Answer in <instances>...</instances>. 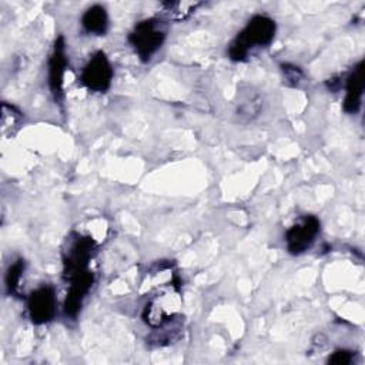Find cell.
Returning a JSON list of instances; mask_svg holds the SVG:
<instances>
[{"label":"cell","instance_id":"obj_1","mask_svg":"<svg viewBox=\"0 0 365 365\" xmlns=\"http://www.w3.org/2000/svg\"><path fill=\"white\" fill-rule=\"evenodd\" d=\"M275 21L268 16H254L237 34L228 47V57L234 61H244L250 50L268 46L275 36Z\"/></svg>","mask_w":365,"mask_h":365},{"label":"cell","instance_id":"obj_2","mask_svg":"<svg viewBox=\"0 0 365 365\" xmlns=\"http://www.w3.org/2000/svg\"><path fill=\"white\" fill-rule=\"evenodd\" d=\"M180 304V281L174 277L148 299L143 311V319L153 328L163 327L177 314Z\"/></svg>","mask_w":365,"mask_h":365},{"label":"cell","instance_id":"obj_3","mask_svg":"<svg viewBox=\"0 0 365 365\" xmlns=\"http://www.w3.org/2000/svg\"><path fill=\"white\" fill-rule=\"evenodd\" d=\"M96 250V241L90 235L73 232L63 250V278L68 282L90 271L88 264Z\"/></svg>","mask_w":365,"mask_h":365},{"label":"cell","instance_id":"obj_4","mask_svg":"<svg viewBox=\"0 0 365 365\" xmlns=\"http://www.w3.org/2000/svg\"><path fill=\"white\" fill-rule=\"evenodd\" d=\"M165 40V27L160 19H145L137 23L128 34V41L143 61H150Z\"/></svg>","mask_w":365,"mask_h":365},{"label":"cell","instance_id":"obj_5","mask_svg":"<svg viewBox=\"0 0 365 365\" xmlns=\"http://www.w3.org/2000/svg\"><path fill=\"white\" fill-rule=\"evenodd\" d=\"M321 222L315 215H304L295 224H292L287 234V248L289 254L299 255L312 247L317 235L319 234Z\"/></svg>","mask_w":365,"mask_h":365},{"label":"cell","instance_id":"obj_6","mask_svg":"<svg viewBox=\"0 0 365 365\" xmlns=\"http://www.w3.org/2000/svg\"><path fill=\"white\" fill-rule=\"evenodd\" d=\"M113 80V68L104 51H96L81 71V83L94 93H106Z\"/></svg>","mask_w":365,"mask_h":365},{"label":"cell","instance_id":"obj_7","mask_svg":"<svg viewBox=\"0 0 365 365\" xmlns=\"http://www.w3.org/2000/svg\"><path fill=\"white\" fill-rule=\"evenodd\" d=\"M27 309L30 319L36 325L47 324L56 314V292L50 285H41L27 298Z\"/></svg>","mask_w":365,"mask_h":365},{"label":"cell","instance_id":"obj_8","mask_svg":"<svg viewBox=\"0 0 365 365\" xmlns=\"http://www.w3.org/2000/svg\"><path fill=\"white\" fill-rule=\"evenodd\" d=\"M66 67V44L63 36H58L54 41L53 51L48 60V87L56 101H60L63 98V80Z\"/></svg>","mask_w":365,"mask_h":365},{"label":"cell","instance_id":"obj_9","mask_svg":"<svg viewBox=\"0 0 365 365\" xmlns=\"http://www.w3.org/2000/svg\"><path fill=\"white\" fill-rule=\"evenodd\" d=\"M94 282V275L91 271H87L70 281V287L64 299V314L70 318H76L81 309L83 301Z\"/></svg>","mask_w":365,"mask_h":365},{"label":"cell","instance_id":"obj_10","mask_svg":"<svg viewBox=\"0 0 365 365\" xmlns=\"http://www.w3.org/2000/svg\"><path fill=\"white\" fill-rule=\"evenodd\" d=\"M364 93V61H359L345 83V98H344V111L348 114H354L359 110Z\"/></svg>","mask_w":365,"mask_h":365},{"label":"cell","instance_id":"obj_11","mask_svg":"<svg viewBox=\"0 0 365 365\" xmlns=\"http://www.w3.org/2000/svg\"><path fill=\"white\" fill-rule=\"evenodd\" d=\"M81 26L88 34L104 36L108 29V16L106 9L100 4L88 7L81 17Z\"/></svg>","mask_w":365,"mask_h":365},{"label":"cell","instance_id":"obj_12","mask_svg":"<svg viewBox=\"0 0 365 365\" xmlns=\"http://www.w3.org/2000/svg\"><path fill=\"white\" fill-rule=\"evenodd\" d=\"M163 6L165 13L173 20H184L200 6V3L198 1H167Z\"/></svg>","mask_w":365,"mask_h":365},{"label":"cell","instance_id":"obj_13","mask_svg":"<svg viewBox=\"0 0 365 365\" xmlns=\"http://www.w3.org/2000/svg\"><path fill=\"white\" fill-rule=\"evenodd\" d=\"M24 272V261L23 259H16L6 272V288L10 295H17L19 294V287L21 281V275Z\"/></svg>","mask_w":365,"mask_h":365},{"label":"cell","instance_id":"obj_14","mask_svg":"<svg viewBox=\"0 0 365 365\" xmlns=\"http://www.w3.org/2000/svg\"><path fill=\"white\" fill-rule=\"evenodd\" d=\"M23 115L21 113L7 103L1 104V131L6 135L7 133H13V128L19 127Z\"/></svg>","mask_w":365,"mask_h":365},{"label":"cell","instance_id":"obj_15","mask_svg":"<svg viewBox=\"0 0 365 365\" xmlns=\"http://www.w3.org/2000/svg\"><path fill=\"white\" fill-rule=\"evenodd\" d=\"M354 359V355L351 351L346 349H336L335 352H332V355H329L328 358V364L331 365H349Z\"/></svg>","mask_w":365,"mask_h":365},{"label":"cell","instance_id":"obj_16","mask_svg":"<svg viewBox=\"0 0 365 365\" xmlns=\"http://www.w3.org/2000/svg\"><path fill=\"white\" fill-rule=\"evenodd\" d=\"M281 67H282V73H284V76H285V80H287L291 86H297V84L299 83V80L302 78V71H301L298 67H295V66H292V64H288V63L282 64Z\"/></svg>","mask_w":365,"mask_h":365}]
</instances>
